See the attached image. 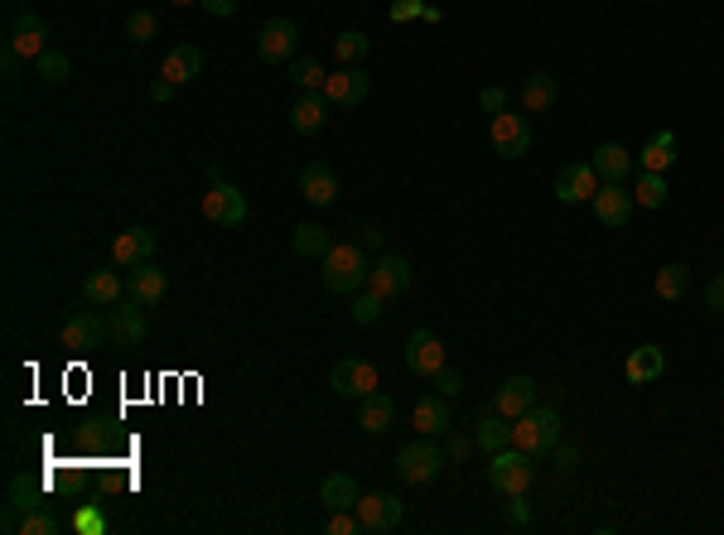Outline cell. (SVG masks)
<instances>
[{
	"label": "cell",
	"instance_id": "obj_31",
	"mask_svg": "<svg viewBox=\"0 0 724 535\" xmlns=\"http://www.w3.org/2000/svg\"><path fill=\"white\" fill-rule=\"evenodd\" d=\"M319 497L329 502V511H353L358 507V497H362V487L348 473H329V478L319 482Z\"/></svg>",
	"mask_w": 724,
	"mask_h": 535
},
{
	"label": "cell",
	"instance_id": "obj_46",
	"mask_svg": "<svg viewBox=\"0 0 724 535\" xmlns=\"http://www.w3.org/2000/svg\"><path fill=\"white\" fill-rule=\"evenodd\" d=\"M430 381H435V391H440V396H459V391H464V376L449 372V367H440Z\"/></svg>",
	"mask_w": 724,
	"mask_h": 535
},
{
	"label": "cell",
	"instance_id": "obj_55",
	"mask_svg": "<svg viewBox=\"0 0 724 535\" xmlns=\"http://www.w3.org/2000/svg\"><path fill=\"white\" fill-rule=\"evenodd\" d=\"M169 5H179V10H184V5H198V0H169Z\"/></svg>",
	"mask_w": 724,
	"mask_h": 535
},
{
	"label": "cell",
	"instance_id": "obj_15",
	"mask_svg": "<svg viewBox=\"0 0 724 535\" xmlns=\"http://www.w3.org/2000/svg\"><path fill=\"white\" fill-rule=\"evenodd\" d=\"M406 367H411L416 376H425V381H430V376L445 367V343H440V338H435L430 328H416V333L406 338Z\"/></svg>",
	"mask_w": 724,
	"mask_h": 535
},
{
	"label": "cell",
	"instance_id": "obj_34",
	"mask_svg": "<svg viewBox=\"0 0 724 535\" xmlns=\"http://www.w3.org/2000/svg\"><path fill=\"white\" fill-rule=\"evenodd\" d=\"M652 290H657V299H667V304H676V299H686V290H691V270L681 266V261H667V266L657 270Z\"/></svg>",
	"mask_w": 724,
	"mask_h": 535
},
{
	"label": "cell",
	"instance_id": "obj_47",
	"mask_svg": "<svg viewBox=\"0 0 724 535\" xmlns=\"http://www.w3.org/2000/svg\"><path fill=\"white\" fill-rule=\"evenodd\" d=\"M478 102H483V111H488V116H498V111H507V92H502V87H483V92H478Z\"/></svg>",
	"mask_w": 724,
	"mask_h": 535
},
{
	"label": "cell",
	"instance_id": "obj_35",
	"mask_svg": "<svg viewBox=\"0 0 724 535\" xmlns=\"http://www.w3.org/2000/svg\"><path fill=\"white\" fill-rule=\"evenodd\" d=\"M290 82H295L300 92H324L329 73H324V63H319L314 54H295L290 58Z\"/></svg>",
	"mask_w": 724,
	"mask_h": 535
},
{
	"label": "cell",
	"instance_id": "obj_2",
	"mask_svg": "<svg viewBox=\"0 0 724 535\" xmlns=\"http://www.w3.org/2000/svg\"><path fill=\"white\" fill-rule=\"evenodd\" d=\"M512 444H517L522 454H531V458L551 454V449L560 444V415L551 410V405H531L522 420H512Z\"/></svg>",
	"mask_w": 724,
	"mask_h": 535
},
{
	"label": "cell",
	"instance_id": "obj_18",
	"mask_svg": "<svg viewBox=\"0 0 724 535\" xmlns=\"http://www.w3.org/2000/svg\"><path fill=\"white\" fill-rule=\"evenodd\" d=\"M44 34H49V29H44V20H39L34 10H20V15H15V25H10V39H5V44H10L20 58H29V63H34V58L49 49V44H44Z\"/></svg>",
	"mask_w": 724,
	"mask_h": 535
},
{
	"label": "cell",
	"instance_id": "obj_42",
	"mask_svg": "<svg viewBox=\"0 0 724 535\" xmlns=\"http://www.w3.org/2000/svg\"><path fill=\"white\" fill-rule=\"evenodd\" d=\"M382 304H387V299L372 295V290H367V295H358V299H353V323H377V319H382Z\"/></svg>",
	"mask_w": 724,
	"mask_h": 535
},
{
	"label": "cell",
	"instance_id": "obj_52",
	"mask_svg": "<svg viewBox=\"0 0 724 535\" xmlns=\"http://www.w3.org/2000/svg\"><path fill=\"white\" fill-rule=\"evenodd\" d=\"M198 5H203L208 15H218V20H227V15L237 10V0H198Z\"/></svg>",
	"mask_w": 724,
	"mask_h": 535
},
{
	"label": "cell",
	"instance_id": "obj_51",
	"mask_svg": "<svg viewBox=\"0 0 724 535\" xmlns=\"http://www.w3.org/2000/svg\"><path fill=\"white\" fill-rule=\"evenodd\" d=\"M169 97H174V82H169V78H160V82H150V102H155V107H165Z\"/></svg>",
	"mask_w": 724,
	"mask_h": 535
},
{
	"label": "cell",
	"instance_id": "obj_48",
	"mask_svg": "<svg viewBox=\"0 0 724 535\" xmlns=\"http://www.w3.org/2000/svg\"><path fill=\"white\" fill-rule=\"evenodd\" d=\"M705 309H715V314H724V275H715V280L705 285Z\"/></svg>",
	"mask_w": 724,
	"mask_h": 535
},
{
	"label": "cell",
	"instance_id": "obj_9",
	"mask_svg": "<svg viewBox=\"0 0 724 535\" xmlns=\"http://www.w3.org/2000/svg\"><path fill=\"white\" fill-rule=\"evenodd\" d=\"M411 280H416V270H411V261L406 256H377V266H372V275H367V290L382 299H401L406 290H411Z\"/></svg>",
	"mask_w": 724,
	"mask_h": 535
},
{
	"label": "cell",
	"instance_id": "obj_22",
	"mask_svg": "<svg viewBox=\"0 0 724 535\" xmlns=\"http://www.w3.org/2000/svg\"><path fill=\"white\" fill-rule=\"evenodd\" d=\"M300 193H305L314 208H329V203L338 198V174L329 169V164H319V160L305 164V169H300Z\"/></svg>",
	"mask_w": 724,
	"mask_h": 535
},
{
	"label": "cell",
	"instance_id": "obj_16",
	"mask_svg": "<svg viewBox=\"0 0 724 535\" xmlns=\"http://www.w3.org/2000/svg\"><path fill=\"white\" fill-rule=\"evenodd\" d=\"M599 174H594V164H565L556 174V198L560 203H594V193H599Z\"/></svg>",
	"mask_w": 724,
	"mask_h": 535
},
{
	"label": "cell",
	"instance_id": "obj_1",
	"mask_svg": "<svg viewBox=\"0 0 724 535\" xmlns=\"http://www.w3.org/2000/svg\"><path fill=\"white\" fill-rule=\"evenodd\" d=\"M372 275V261H367V246L362 241H334L329 256H324V290L329 295H358Z\"/></svg>",
	"mask_w": 724,
	"mask_h": 535
},
{
	"label": "cell",
	"instance_id": "obj_19",
	"mask_svg": "<svg viewBox=\"0 0 724 535\" xmlns=\"http://www.w3.org/2000/svg\"><path fill=\"white\" fill-rule=\"evenodd\" d=\"M329 97L324 92H300L295 97V107H290V131L295 135H314V131H324V121H329Z\"/></svg>",
	"mask_w": 724,
	"mask_h": 535
},
{
	"label": "cell",
	"instance_id": "obj_37",
	"mask_svg": "<svg viewBox=\"0 0 724 535\" xmlns=\"http://www.w3.org/2000/svg\"><path fill=\"white\" fill-rule=\"evenodd\" d=\"M367 49H372V39H367L362 29H343V34L334 39L338 68H348V63H362V58H367Z\"/></svg>",
	"mask_w": 724,
	"mask_h": 535
},
{
	"label": "cell",
	"instance_id": "obj_4",
	"mask_svg": "<svg viewBox=\"0 0 724 535\" xmlns=\"http://www.w3.org/2000/svg\"><path fill=\"white\" fill-rule=\"evenodd\" d=\"M449 458L440 444H430V434L420 439V444H406L401 454H396V478L411 482V487H425V482L440 478V468H445Z\"/></svg>",
	"mask_w": 724,
	"mask_h": 535
},
{
	"label": "cell",
	"instance_id": "obj_12",
	"mask_svg": "<svg viewBox=\"0 0 724 535\" xmlns=\"http://www.w3.org/2000/svg\"><path fill=\"white\" fill-rule=\"evenodd\" d=\"M107 343V314H97V304L83 309V314H73V319L63 323V348L73 352H97Z\"/></svg>",
	"mask_w": 724,
	"mask_h": 535
},
{
	"label": "cell",
	"instance_id": "obj_24",
	"mask_svg": "<svg viewBox=\"0 0 724 535\" xmlns=\"http://www.w3.org/2000/svg\"><path fill=\"white\" fill-rule=\"evenodd\" d=\"M662 372H667V357H662V348H652V343L633 348L628 362H623V376H628L633 386H647V381H657Z\"/></svg>",
	"mask_w": 724,
	"mask_h": 535
},
{
	"label": "cell",
	"instance_id": "obj_50",
	"mask_svg": "<svg viewBox=\"0 0 724 535\" xmlns=\"http://www.w3.org/2000/svg\"><path fill=\"white\" fill-rule=\"evenodd\" d=\"M551 454H556V468H560V473H575V463H580V454H575V444H570V449H560V444H556Z\"/></svg>",
	"mask_w": 724,
	"mask_h": 535
},
{
	"label": "cell",
	"instance_id": "obj_41",
	"mask_svg": "<svg viewBox=\"0 0 724 535\" xmlns=\"http://www.w3.org/2000/svg\"><path fill=\"white\" fill-rule=\"evenodd\" d=\"M126 34H131L136 44H150V39H155V15H150V10H131V15H126Z\"/></svg>",
	"mask_w": 724,
	"mask_h": 535
},
{
	"label": "cell",
	"instance_id": "obj_13",
	"mask_svg": "<svg viewBox=\"0 0 724 535\" xmlns=\"http://www.w3.org/2000/svg\"><path fill=\"white\" fill-rule=\"evenodd\" d=\"M367 92H372V78L362 73L358 63H348V68L329 73V82H324V97H329L334 107H362Z\"/></svg>",
	"mask_w": 724,
	"mask_h": 535
},
{
	"label": "cell",
	"instance_id": "obj_27",
	"mask_svg": "<svg viewBox=\"0 0 724 535\" xmlns=\"http://www.w3.org/2000/svg\"><path fill=\"white\" fill-rule=\"evenodd\" d=\"M411 425H416L420 434H430V439H435V434H445V429H449L445 396H440V391H435V396H420L416 410H411Z\"/></svg>",
	"mask_w": 724,
	"mask_h": 535
},
{
	"label": "cell",
	"instance_id": "obj_30",
	"mask_svg": "<svg viewBox=\"0 0 724 535\" xmlns=\"http://www.w3.org/2000/svg\"><path fill=\"white\" fill-rule=\"evenodd\" d=\"M638 160H642V169H652V174H667L671 164H676V135H671V131H652Z\"/></svg>",
	"mask_w": 724,
	"mask_h": 535
},
{
	"label": "cell",
	"instance_id": "obj_3",
	"mask_svg": "<svg viewBox=\"0 0 724 535\" xmlns=\"http://www.w3.org/2000/svg\"><path fill=\"white\" fill-rule=\"evenodd\" d=\"M488 482H493V492H502V497H527L531 492V454H522L517 444L498 449L493 463H488Z\"/></svg>",
	"mask_w": 724,
	"mask_h": 535
},
{
	"label": "cell",
	"instance_id": "obj_23",
	"mask_svg": "<svg viewBox=\"0 0 724 535\" xmlns=\"http://www.w3.org/2000/svg\"><path fill=\"white\" fill-rule=\"evenodd\" d=\"M165 290H169L165 270L150 266V261H145V266H136V270H131V280H126V295L136 299V304H145V309H150V304H160V299H165Z\"/></svg>",
	"mask_w": 724,
	"mask_h": 535
},
{
	"label": "cell",
	"instance_id": "obj_21",
	"mask_svg": "<svg viewBox=\"0 0 724 535\" xmlns=\"http://www.w3.org/2000/svg\"><path fill=\"white\" fill-rule=\"evenodd\" d=\"M203 73V49L198 44H174L160 63V78H169L174 87H184V82H194Z\"/></svg>",
	"mask_w": 724,
	"mask_h": 535
},
{
	"label": "cell",
	"instance_id": "obj_5",
	"mask_svg": "<svg viewBox=\"0 0 724 535\" xmlns=\"http://www.w3.org/2000/svg\"><path fill=\"white\" fill-rule=\"evenodd\" d=\"M353 511H358V521H362V535L401 531V521H406V507H401L396 492H362Z\"/></svg>",
	"mask_w": 724,
	"mask_h": 535
},
{
	"label": "cell",
	"instance_id": "obj_14",
	"mask_svg": "<svg viewBox=\"0 0 724 535\" xmlns=\"http://www.w3.org/2000/svg\"><path fill=\"white\" fill-rule=\"evenodd\" d=\"M589 208H594V217H599L604 227H628L638 198H633V188H623V184H599V193H594Z\"/></svg>",
	"mask_w": 724,
	"mask_h": 535
},
{
	"label": "cell",
	"instance_id": "obj_25",
	"mask_svg": "<svg viewBox=\"0 0 724 535\" xmlns=\"http://www.w3.org/2000/svg\"><path fill=\"white\" fill-rule=\"evenodd\" d=\"M560 97V82L551 78V73H531L527 82H522V111L527 116H541V111H551Z\"/></svg>",
	"mask_w": 724,
	"mask_h": 535
},
{
	"label": "cell",
	"instance_id": "obj_39",
	"mask_svg": "<svg viewBox=\"0 0 724 535\" xmlns=\"http://www.w3.org/2000/svg\"><path fill=\"white\" fill-rule=\"evenodd\" d=\"M34 78L58 87V82H68V54H58V49H44V54L34 58Z\"/></svg>",
	"mask_w": 724,
	"mask_h": 535
},
{
	"label": "cell",
	"instance_id": "obj_10",
	"mask_svg": "<svg viewBox=\"0 0 724 535\" xmlns=\"http://www.w3.org/2000/svg\"><path fill=\"white\" fill-rule=\"evenodd\" d=\"M329 386H334L338 396H353V401H362V396H372V391H377V367H372L367 357H338V367L329 372Z\"/></svg>",
	"mask_w": 724,
	"mask_h": 535
},
{
	"label": "cell",
	"instance_id": "obj_7",
	"mask_svg": "<svg viewBox=\"0 0 724 535\" xmlns=\"http://www.w3.org/2000/svg\"><path fill=\"white\" fill-rule=\"evenodd\" d=\"M488 135H493V155H502V160H522L531 150V121L517 111H498Z\"/></svg>",
	"mask_w": 724,
	"mask_h": 535
},
{
	"label": "cell",
	"instance_id": "obj_49",
	"mask_svg": "<svg viewBox=\"0 0 724 535\" xmlns=\"http://www.w3.org/2000/svg\"><path fill=\"white\" fill-rule=\"evenodd\" d=\"M507 521H512V526H531V507L522 502V497H512V502H507Z\"/></svg>",
	"mask_w": 724,
	"mask_h": 535
},
{
	"label": "cell",
	"instance_id": "obj_26",
	"mask_svg": "<svg viewBox=\"0 0 724 535\" xmlns=\"http://www.w3.org/2000/svg\"><path fill=\"white\" fill-rule=\"evenodd\" d=\"M589 164H594V174H599L604 184H618V179L633 169V155H628L618 140H604V145L594 150V160H589Z\"/></svg>",
	"mask_w": 724,
	"mask_h": 535
},
{
	"label": "cell",
	"instance_id": "obj_20",
	"mask_svg": "<svg viewBox=\"0 0 724 535\" xmlns=\"http://www.w3.org/2000/svg\"><path fill=\"white\" fill-rule=\"evenodd\" d=\"M531 405H536V381L531 376H507L498 386V401H493V410L498 415H507V420H522Z\"/></svg>",
	"mask_w": 724,
	"mask_h": 535
},
{
	"label": "cell",
	"instance_id": "obj_11",
	"mask_svg": "<svg viewBox=\"0 0 724 535\" xmlns=\"http://www.w3.org/2000/svg\"><path fill=\"white\" fill-rule=\"evenodd\" d=\"M155 246H160V237H155L150 227H126V232H116V241H112V266L116 270L145 266V261H155Z\"/></svg>",
	"mask_w": 724,
	"mask_h": 535
},
{
	"label": "cell",
	"instance_id": "obj_54",
	"mask_svg": "<svg viewBox=\"0 0 724 535\" xmlns=\"http://www.w3.org/2000/svg\"><path fill=\"white\" fill-rule=\"evenodd\" d=\"M362 246L377 251V246H382V232H377V227H362Z\"/></svg>",
	"mask_w": 724,
	"mask_h": 535
},
{
	"label": "cell",
	"instance_id": "obj_43",
	"mask_svg": "<svg viewBox=\"0 0 724 535\" xmlns=\"http://www.w3.org/2000/svg\"><path fill=\"white\" fill-rule=\"evenodd\" d=\"M387 15L396 20V25H406V20H425V0H396Z\"/></svg>",
	"mask_w": 724,
	"mask_h": 535
},
{
	"label": "cell",
	"instance_id": "obj_40",
	"mask_svg": "<svg viewBox=\"0 0 724 535\" xmlns=\"http://www.w3.org/2000/svg\"><path fill=\"white\" fill-rule=\"evenodd\" d=\"M58 531H63V521L49 507H34L20 516V535H58Z\"/></svg>",
	"mask_w": 724,
	"mask_h": 535
},
{
	"label": "cell",
	"instance_id": "obj_44",
	"mask_svg": "<svg viewBox=\"0 0 724 535\" xmlns=\"http://www.w3.org/2000/svg\"><path fill=\"white\" fill-rule=\"evenodd\" d=\"M440 449H445L449 463H464V458H469V449H474V439H464V434H449V429H445V444H440Z\"/></svg>",
	"mask_w": 724,
	"mask_h": 535
},
{
	"label": "cell",
	"instance_id": "obj_33",
	"mask_svg": "<svg viewBox=\"0 0 724 535\" xmlns=\"http://www.w3.org/2000/svg\"><path fill=\"white\" fill-rule=\"evenodd\" d=\"M474 444H478V449H488V454L507 449V444H512V420H507V415H498V410H488V415L478 420V429H474Z\"/></svg>",
	"mask_w": 724,
	"mask_h": 535
},
{
	"label": "cell",
	"instance_id": "obj_8",
	"mask_svg": "<svg viewBox=\"0 0 724 535\" xmlns=\"http://www.w3.org/2000/svg\"><path fill=\"white\" fill-rule=\"evenodd\" d=\"M295 49H300V29H295V20H285V15L266 20L261 34H256V54H261V63H290Z\"/></svg>",
	"mask_w": 724,
	"mask_h": 535
},
{
	"label": "cell",
	"instance_id": "obj_6",
	"mask_svg": "<svg viewBox=\"0 0 724 535\" xmlns=\"http://www.w3.org/2000/svg\"><path fill=\"white\" fill-rule=\"evenodd\" d=\"M203 217H208L213 227L232 232V227L247 222V198L227 184V179H218V184H208V193H203Z\"/></svg>",
	"mask_w": 724,
	"mask_h": 535
},
{
	"label": "cell",
	"instance_id": "obj_29",
	"mask_svg": "<svg viewBox=\"0 0 724 535\" xmlns=\"http://www.w3.org/2000/svg\"><path fill=\"white\" fill-rule=\"evenodd\" d=\"M5 497H10V507H15V511L49 507V502H44V497H49V482L29 478V473H15V478H10V487H5Z\"/></svg>",
	"mask_w": 724,
	"mask_h": 535
},
{
	"label": "cell",
	"instance_id": "obj_38",
	"mask_svg": "<svg viewBox=\"0 0 724 535\" xmlns=\"http://www.w3.org/2000/svg\"><path fill=\"white\" fill-rule=\"evenodd\" d=\"M633 198H638L642 208H662V203L671 198V188H667V179H662V174L642 169V179H638V188H633Z\"/></svg>",
	"mask_w": 724,
	"mask_h": 535
},
{
	"label": "cell",
	"instance_id": "obj_45",
	"mask_svg": "<svg viewBox=\"0 0 724 535\" xmlns=\"http://www.w3.org/2000/svg\"><path fill=\"white\" fill-rule=\"evenodd\" d=\"M358 531H362L358 511H334L329 516V535H358Z\"/></svg>",
	"mask_w": 724,
	"mask_h": 535
},
{
	"label": "cell",
	"instance_id": "obj_32",
	"mask_svg": "<svg viewBox=\"0 0 724 535\" xmlns=\"http://www.w3.org/2000/svg\"><path fill=\"white\" fill-rule=\"evenodd\" d=\"M391 420H396V405H391V396H382V391H372V396H362V410H358V425L367 429V434H387Z\"/></svg>",
	"mask_w": 724,
	"mask_h": 535
},
{
	"label": "cell",
	"instance_id": "obj_28",
	"mask_svg": "<svg viewBox=\"0 0 724 535\" xmlns=\"http://www.w3.org/2000/svg\"><path fill=\"white\" fill-rule=\"evenodd\" d=\"M121 295H126V285H121L116 270H92V275L83 280V299L87 304H97V309H112Z\"/></svg>",
	"mask_w": 724,
	"mask_h": 535
},
{
	"label": "cell",
	"instance_id": "obj_53",
	"mask_svg": "<svg viewBox=\"0 0 724 535\" xmlns=\"http://www.w3.org/2000/svg\"><path fill=\"white\" fill-rule=\"evenodd\" d=\"M102 526H107V521H102L97 511H83V516L73 521V531H102Z\"/></svg>",
	"mask_w": 724,
	"mask_h": 535
},
{
	"label": "cell",
	"instance_id": "obj_36",
	"mask_svg": "<svg viewBox=\"0 0 724 535\" xmlns=\"http://www.w3.org/2000/svg\"><path fill=\"white\" fill-rule=\"evenodd\" d=\"M290 246H295L300 256H329L334 241H329V232H324L319 222H300V227L290 232Z\"/></svg>",
	"mask_w": 724,
	"mask_h": 535
},
{
	"label": "cell",
	"instance_id": "obj_17",
	"mask_svg": "<svg viewBox=\"0 0 724 535\" xmlns=\"http://www.w3.org/2000/svg\"><path fill=\"white\" fill-rule=\"evenodd\" d=\"M107 343L116 348H140L145 343V304H126V309H112L107 314Z\"/></svg>",
	"mask_w": 724,
	"mask_h": 535
}]
</instances>
